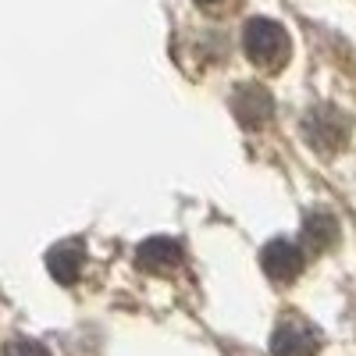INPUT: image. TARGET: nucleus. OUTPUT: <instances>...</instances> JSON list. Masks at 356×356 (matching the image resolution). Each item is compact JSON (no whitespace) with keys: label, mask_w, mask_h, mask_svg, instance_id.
Here are the masks:
<instances>
[{"label":"nucleus","mask_w":356,"mask_h":356,"mask_svg":"<svg viewBox=\"0 0 356 356\" xmlns=\"http://www.w3.org/2000/svg\"><path fill=\"white\" fill-rule=\"evenodd\" d=\"M303 235H307V243H310V246L328 250V246L335 243V235H339V225H335L332 214H324V211H321V214H310V218H307Z\"/></svg>","instance_id":"obj_8"},{"label":"nucleus","mask_w":356,"mask_h":356,"mask_svg":"<svg viewBox=\"0 0 356 356\" xmlns=\"http://www.w3.org/2000/svg\"><path fill=\"white\" fill-rule=\"evenodd\" d=\"M317 349H321V332L310 321L296 317V314L282 317V324L271 335V353L275 356H317Z\"/></svg>","instance_id":"obj_2"},{"label":"nucleus","mask_w":356,"mask_h":356,"mask_svg":"<svg viewBox=\"0 0 356 356\" xmlns=\"http://www.w3.org/2000/svg\"><path fill=\"white\" fill-rule=\"evenodd\" d=\"M232 111L235 118L246 125V129H260L267 118H271L275 104H271V93L260 86H243V89H235V97H232Z\"/></svg>","instance_id":"obj_5"},{"label":"nucleus","mask_w":356,"mask_h":356,"mask_svg":"<svg viewBox=\"0 0 356 356\" xmlns=\"http://www.w3.org/2000/svg\"><path fill=\"white\" fill-rule=\"evenodd\" d=\"M243 47H246V57L257 68H264V72L285 68L289 54H292L289 33L278 22H271V18H253L246 25V33H243Z\"/></svg>","instance_id":"obj_1"},{"label":"nucleus","mask_w":356,"mask_h":356,"mask_svg":"<svg viewBox=\"0 0 356 356\" xmlns=\"http://www.w3.org/2000/svg\"><path fill=\"white\" fill-rule=\"evenodd\" d=\"M178 260H182V246L168 235H154L136 250V264L143 271H171V267H178Z\"/></svg>","instance_id":"obj_7"},{"label":"nucleus","mask_w":356,"mask_h":356,"mask_svg":"<svg viewBox=\"0 0 356 356\" xmlns=\"http://www.w3.org/2000/svg\"><path fill=\"white\" fill-rule=\"evenodd\" d=\"M4 356H50L40 342H29V339H18V342H8L4 346Z\"/></svg>","instance_id":"obj_9"},{"label":"nucleus","mask_w":356,"mask_h":356,"mask_svg":"<svg viewBox=\"0 0 356 356\" xmlns=\"http://www.w3.org/2000/svg\"><path fill=\"white\" fill-rule=\"evenodd\" d=\"M82 264H86V246L79 239H65V243H57L47 253V271L54 275V282H61V285H75L79 282Z\"/></svg>","instance_id":"obj_6"},{"label":"nucleus","mask_w":356,"mask_h":356,"mask_svg":"<svg viewBox=\"0 0 356 356\" xmlns=\"http://www.w3.org/2000/svg\"><path fill=\"white\" fill-rule=\"evenodd\" d=\"M260 264H264V271L271 275L275 282H289V278H296L303 271V253H300V246H292L289 239H275V243L264 246Z\"/></svg>","instance_id":"obj_4"},{"label":"nucleus","mask_w":356,"mask_h":356,"mask_svg":"<svg viewBox=\"0 0 356 356\" xmlns=\"http://www.w3.org/2000/svg\"><path fill=\"white\" fill-rule=\"evenodd\" d=\"M303 132H307V143L324 154L342 150V143L349 139V125L335 107H314L303 122Z\"/></svg>","instance_id":"obj_3"},{"label":"nucleus","mask_w":356,"mask_h":356,"mask_svg":"<svg viewBox=\"0 0 356 356\" xmlns=\"http://www.w3.org/2000/svg\"><path fill=\"white\" fill-rule=\"evenodd\" d=\"M200 4H221V0H200Z\"/></svg>","instance_id":"obj_10"}]
</instances>
